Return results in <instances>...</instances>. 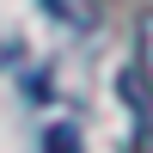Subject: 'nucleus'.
I'll list each match as a JSON object with an SVG mask.
<instances>
[{
  "instance_id": "f257e3e1",
  "label": "nucleus",
  "mask_w": 153,
  "mask_h": 153,
  "mask_svg": "<svg viewBox=\"0 0 153 153\" xmlns=\"http://www.w3.org/2000/svg\"><path fill=\"white\" fill-rule=\"evenodd\" d=\"M43 153H80V129H74V123H55V129L43 135Z\"/></svg>"
},
{
  "instance_id": "f03ea898",
  "label": "nucleus",
  "mask_w": 153,
  "mask_h": 153,
  "mask_svg": "<svg viewBox=\"0 0 153 153\" xmlns=\"http://www.w3.org/2000/svg\"><path fill=\"white\" fill-rule=\"evenodd\" d=\"M135 37H141V80L153 86V12H141V31Z\"/></svg>"
}]
</instances>
